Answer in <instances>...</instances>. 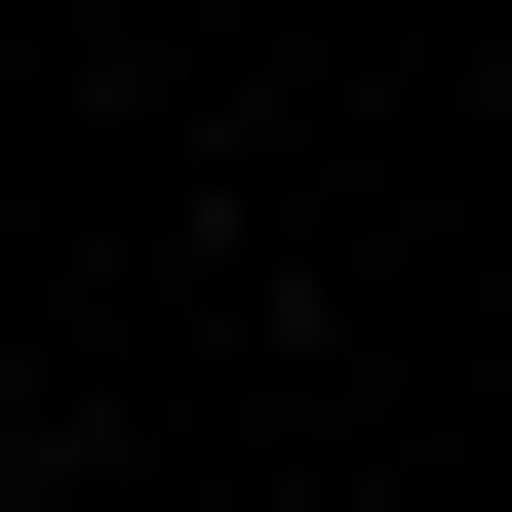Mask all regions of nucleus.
Segmentation results:
<instances>
[{
    "label": "nucleus",
    "mask_w": 512,
    "mask_h": 512,
    "mask_svg": "<svg viewBox=\"0 0 512 512\" xmlns=\"http://www.w3.org/2000/svg\"><path fill=\"white\" fill-rule=\"evenodd\" d=\"M0 512H40V434H0Z\"/></svg>",
    "instance_id": "obj_1"
}]
</instances>
